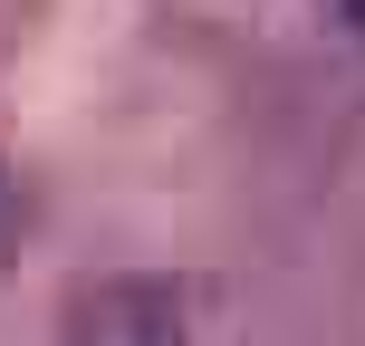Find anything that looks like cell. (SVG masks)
Listing matches in <instances>:
<instances>
[{"label":"cell","mask_w":365,"mask_h":346,"mask_svg":"<svg viewBox=\"0 0 365 346\" xmlns=\"http://www.w3.org/2000/svg\"><path fill=\"white\" fill-rule=\"evenodd\" d=\"M68 346H182V308L154 279H115V289H87L68 317Z\"/></svg>","instance_id":"obj_1"},{"label":"cell","mask_w":365,"mask_h":346,"mask_svg":"<svg viewBox=\"0 0 365 346\" xmlns=\"http://www.w3.org/2000/svg\"><path fill=\"white\" fill-rule=\"evenodd\" d=\"M336 10H346V19H356V29H365V0H336Z\"/></svg>","instance_id":"obj_2"}]
</instances>
